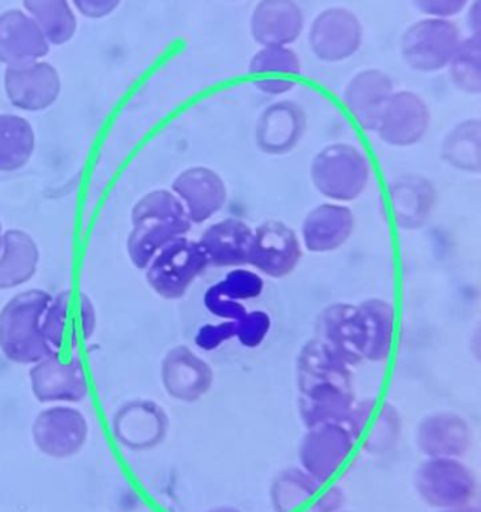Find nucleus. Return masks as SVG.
Segmentation results:
<instances>
[{
  "instance_id": "nucleus-1",
  "label": "nucleus",
  "mask_w": 481,
  "mask_h": 512,
  "mask_svg": "<svg viewBox=\"0 0 481 512\" xmlns=\"http://www.w3.org/2000/svg\"><path fill=\"white\" fill-rule=\"evenodd\" d=\"M297 408L306 429L347 424L356 405L353 367L318 339L302 346L296 360Z\"/></svg>"
},
{
  "instance_id": "nucleus-2",
  "label": "nucleus",
  "mask_w": 481,
  "mask_h": 512,
  "mask_svg": "<svg viewBox=\"0 0 481 512\" xmlns=\"http://www.w3.org/2000/svg\"><path fill=\"white\" fill-rule=\"evenodd\" d=\"M131 219L128 254L132 264L140 270H146L165 246L188 236L192 228L179 198L165 189L144 195L132 209Z\"/></svg>"
},
{
  "instance_id": "nucleus-3",
  "label": "nucleus",
  "mask_w": 481,
  "mask_h": 512,
  "mask_svg": "<svg viewBox=\"0 0 481 512\" xmlns=\"http://www.w3.org/2000/svg\"><path fill=\"white\" fill-rule=\"evenodd\" d=\"M53 295L30 289L12 297L0 310V351L12 363L36 364L54 354L44 333Z\"/></svg>"
},
{
  "instance_id": "nucleus-4",
  "label": "nucleus",
  "mask_w": 481,
  "mask_h": 512,
  "mask_svg": "<svg viewBox=\"0 0 481 512\" xmlns=\"http://www.w3.org/2000/svg\"><path fill=\"white\" fill-rule=\"evenodd\" d=\"M371 179V162L366 153L354 144H329L311 162L312 185L332 203L359 200Z\"/></svg>"
},
{
  "instance_id": "nucleus-5",
  "label": "nucleus",
  "mask_w": 481,
  "mask_h": 512,
  "mask_svg": "<svg viewBox=\"0 0 481 512\" xmlns=\"http://www.w3.org/2000/svg\"><path fill=\"white\" fill-rule=\"evenodd\" d=\"M413 486L423 504L437 511L476 504L479 478L462 459H425L414 472Z\"/></svg>"
},
{
  "instance_id": "nucleus-6",
  "label": "nucleus",
  "mask_w": 481,
  "mask_h": 512,
  "mask_svg": "<svg viewBox=\"0 0 481 512\" xmlns=\"http://www.w3.org/2000/svg\"><path fill=\"white\" fill-rule=\"evenodd\" d=\"M462 39L461 27L455 21L423 17L404 30L399 53L411 71L438 74L447 68Z\"/></svg>"
},
{
  "instance_id": "nucleus-7",
  "label": "nucleus",
  "mask_w": 481,
  "mask_h": 512,
  "mask_svg": "<svg viewBox=\"0 0 481 512\" xmlns=\"http://www.w3.org/2000/svg\"><path fill=\"white\" fill-rule=\"evenodd\" d=\"M357 450L356 439L347 424H321L306 430L300 439L297 459L303 471L327 486L347 469Z\"/></svg>"
},
{
  "instance_id": "nucleus-8",
  "label": "nucleus",
  "mask_w": 481,
  "mask_h": 512,
  "mask_svg": "<svg viewBox=\"0 0 481 512\" xmlns=\"http://www.w3.org/2000/svg\"><path fill=\"white\" fill-rule=\"evenodd\" d=\"M365 27L353 9L329 6L315 15L308 27V47L323 63L347 62L363 47Z\"/></svg>"
},
{
  "instance_id": "nucleus-9",
  "label": "nucleus",
  "mask_w": 481,
  "mask_h": 512,
  "mask_svg": "<svg viewBox=\"0 0 481 512\" xmlns=\"http://www.w3.org/2000/svg\"><path fill=\"white\" fill-rule=\"evenodd\" d=\"M207 267L209 259L200 243L180 237L152 259L146 268L147 282L159 297L179 300L206 273Z\"/></svg>"
},
{
  "instance_id": "nucleus-10",
  "label": "nucleus",
  "mask_w": 481,
  "mask_h": 512,
  "mask_svg": "<svg viewBox=\"0 0 481 512\" xmlns=\"http://www.w3.org/2000/svg\"><path fill=\"white\" fill-rule=\"evenodd\" d=\"M89 436V420L72 405H50L32 423L33 445L39 453L54 460L78 456Z\"/></svg>"
},
{
  "instance_id": "nucleus-11",
  "label": "nucleus",
  "mask_w": 481,
  "mask_h": 512,
  "mask_svg": "<svg viewBox=\"0 0 481 512\" xmlns=\"http://www.w3.org/2000/svg\"><path fill=\"white\" fill-rule=\"evenodd\" d=\"M29 378L33 396L44 405H77L89 396V379L77 355L54 352L33 364Z\"/></svg>"
},
{
  "instance_id": "nucleus-12",
  "label": "nucleus",
  "mask_w": 481,
  "mask_h": 512,
  "mask_svg": "<svg viewBox=\"0 0 481 512\" xmlns=\"http://www.w3.org/2000/svg\"><path fill=\"white\" fill-rule=\"evenodd\" d=\"M170 417L159 403L135 399L117 409L111 418L114 442L129 453H147L167 439Z\"/></svg>"
},
{
  "instance_id": "nucleus-13",
  "label": "nucleus",
  "mask_w": 481,
  "mask_h": 512,
  "mask_svg": "<svg viewBox=\"0 0 481 512\" xmlns=\"http://www.w3.org/2000/svg\"><path fill=\"white\" fill-rule=\"evenodd\" d=\"M428 102L413 90H395L384 105L375 134L387 146L407 149L416 146L431 128Z\"/></svg>"
},
{
  "instance_id": "nucleus-14",
  "label": "nucleus",
  "mask_w": 481,
  "mask_h": 512,
  "mask_svg": "<svg viewBox=\"0 0 481 512\" xmlns=\"http://www.w3.org/2000/svg\"><path fill=\"white\" fill-rule=\"evenodd\" d=\"M96 312L86 294L62 291L51 298L44 319V333L54 352L71 351L95 333Z\"/></svg>"
},
{
  "instance_id": "nucleus-15",
  "label": "nucleus",
  "mask_w": 481,
  "mask_h": 512,
  "mask_svg": "<svg viewBox=\"0 0 481 512\" xmlns=\"http://www.w3.org/2000/svg\"><path fill=\"white\" fill-rule=\"evenodd\" d=\"M347 427L357 447L372 456L392 453L401 444L404 421L401 412L390 402L377 399L357 400L348 417Z\"/></svg>"
},
{
  "instance_id": "nucleus-16",
  "label": "nucleus",
  "mask_w": 481,
  "mask_h": 512,
  "mask_svg": "<svg viewBox=\"0 0 481 512\" xmlns=\"http://www.w3.org/2000/svg\"><path fill=\"white\" fill-rule=\"evenodd\" d=\"M303 246L296 231L282 221H266L254 230L249 265L272 279L290 276L302 261Z\"/></svg>"
},
{
  "instance_id": "nucleus-17",
  "label": "nucleus",
  "mask_w": 481,
  "mask_h": 512,
  "mask_svg": "<svg viewBox=\"0 0 481 512\" xmlns=\"http://www.w3.org/2000/svg\"><path fill=\"white\" fill-rule=\"evenodd\" d=\"M62 90L59 72L51 63H24L6 66L5 92L18 110L38 113L47 110L59 99Z\"/></svg>"
},
{
  "instance_id": "nucleus-18",
  "label": "nucleus",
  "mask_w": 481,
  "mask_h": 512,
  "mask_svg": "<svg viewBox=\"0 0 481 512\" xmlns=\"http://www.w3.org/2000/svg\"><path fill=\"white\" fill-rule=\"evenodd\" d=\"M414 439L425 459H464L473 448L474 432L462 415L440 411L417 424Z\"/></svg>"
},
{
  "instance_id": "nucleus-19",
  "label": "nucleus",
  "mask_w": 481,
  "mask_h": 512,
  "mask_svg": "<svg viewBox=\"0 0 481 512\" xmlns=\"http://www.w3.org/2000/svg\"><path fill=\"white\" fill-rule=\"evenodd\" d=\"M305 29V11L297 0H258L249 18V32L261 47H291Z\"/></svg>"
},
{
  "instance_id": "nucleus-20",
  "label": "nucleus",
  "mask_w": 481,
  "mask_h": 512,
  "mask_svg": "<svg viewBox=\"0 0 481 512\" xmlns=\"http://www.w3.org/2000/svg\"><path fill=\"white\" fill-rule=\"evenodd\" d=\"M161 379L171 399L195 403L212 388L213 370L188 346H176L162 360Z\"/></svg>"
},
{
  "instance_id": "nucleus-21",
  "label": "nucleus",
  "mask_w": 481,
  "mask_h": 512,
  "mask_svg": "<svg viewBox=\"0 0 481 512\" xmlns=\"http://www.w3.org/2000/svg\"><path fill=\"white\" fill-rule=\"evenodd\" d=\"M395 92V81L380 68H366L354 74L342 92V102L354 122L374 132L384 105Z\"/></svg>"
},
{
  "instance_id": "nucleus-22",
  "label": "nucleus",
  "mask_w": 481,
  "mask_h": 512,
  "mask_svg": "<svg viewBox=\"0 0 481 512\" xmlns=\"http://www.w3.org/2000/svg\"><path fill=\"white\" fill-rule=\"evenodd\" d=\"M171 192L185 207L192 224H204L221 212L227 203L224 180L207 167H192L180 173L171 185Z\"/></svg>"
},
{
  "instance_id": "nucleus-23",
  "label": "nucleus",
  "mask_w": 481,
  "mask_h": 512,
  "mask_svg": "<svg viewBox=\"0 0 481 512\" xmlns=\"http://www.w3.org/2000/svg\"><path fill=\"white\" fill-rule=\"evenodd\" d=\"M356 227L353 210L345 204L323 203L306 215L302 225V246L312 254H330L351 239Z\"/></svg>"
},
{
  "instance_id": "nucleus-24",
  "label": "nucleus",
  "mask_w": 481,
  "mask_h": 512,
  "mask_svg": "<svg viewBox=\"0 0 481 512\" xmlns=\"http://www.w3.org/2000/svg\"><path fill=\"white\" fill-rule=\"evenodd\" d=\"M248 71L255 89L264 95L282 96L296 89L303 65L293 47L269 45L255 51L249 60Z\"/></svg>"
},
{
  "instance_id": "nucleus-25",
  "label": "nucleus",
  "mask_w": 481,
  "mask_h": 512,
  "mask_svg": "<svg viewBox=\"0 0 481 512\" xmlns=\"http://www.w3.org/2000/svg\"><path fill=\"white\" fill-rule=\"evenodd\" d=\"M50 42L26 11L0 15V63L6 66L38 62L50 53Z\"/></svg>"
},
{
  "instance_id": "nucleus-26",
  "label": "nucleus",
  "mask_w": 481,
  "mask_h": 512,
  "mask_svg": "<svg viewBox=\"0 0 481 512\" xmlns=\"http://www.w3.org/2000/svg\"><path fill=\"white\" fill-rule=\"evenodd\" d=\"M306 113L302 105L284 99L273 102L261 113L257 123V144L270 155L291 152L306 131Z\"/></svg>"
},
{
  "instance_id": "nucleus-27",
  "label": "nucleus",
  "mask_w": 481,
  "mask_h": 512,
  "mask_svg": "<svg viewBox=\"0 0 481 512\" xmlns=\"http://www.w3.org/2000/svg\"><path fill=\"white\" fill-rule=\"evenodd\" d=\"M317 337L350 367L363 363L357 304L333 303L318 315Z\"/></svg>"
},
{
  "instance_id": "nucleus-28",
  "label": "nucleus",
  "mask_w": 481,
  "mask_h": 512,
  "mask_svg": "<svg viewBox=\"0 0 481 512\" xmlns=\"http://www.w3.org/2000/svg\"><path fill=\"white\" fill-rule=\"evenodd\" d=\"M254 230L240 219H224L210 225L200 239V246L216 268H240L249 265Z\"/></svg>"
},
{
  "instance_id": "nucleus-29",
  "label": "nucleus",
  "mask_w": 481,
  "mask_h": 512,
  "mask_svg": "<svg viewBox=\"0 0 481 512\" xmlns=\"http://www.w3.org/2000/svg\"><path fill=\"white\" fill-rule=\"evenodd\" d=\"M363 361L386 363L395 342L396 313L390 301L366 298L357 304Z\"/></svg>"
},
{
  "instance_id": "nucleus-30",
  "label": "nucleus",
  "mask_w": 481,
  "mask_h": 512,
  "mask_svg": "<svg viewBox=\"0 0 481 512\" xmlns=\"http://www.w3.org/2000/svg\"><path fill=\"white\" fill-rule=\"evenodd\" d=\"M39 249L35 240L21 230L3 233L0 246V289L24 285L35 276Z\"/></svg>"
},
{
  "instance_id": "nucleus-31",
  "label": "nucleus",
  "mask_w": 481,
  "mask_h": 512,
  "mask_svg": "<svg viewBox=\"0 0 481 512\" xmlns=\"http://www.w3.org/2000/svg\"><path fill=\"white\" fill-rule=\"evenodd\" d=\"M323 487L300 466L282 469L270 483V507L273 512H308Z\"/></svg>"
},
{
  "instance_id": "nucleus-32",
  "label": "nucleus",
  "mask_w": 481,
  "mask_h": 512,
  "mask_svg": "<svg viewBox=\"0 0 481 512\" xmlns=\"http://www.w3.org/2000/svg\"><path fill=\"white\" fill-rule=\"evenodd\" d=\"M23 5L50 45L66 44L77 33V14L71 0H23Z\"/></svg>"
},
{
  "instance_id": "nucleus-33",
  "label": "nucleus",
  "mask_w": 481,
  "mask_h": 512,
  "mask_svg": "<svg viewBox=\"0 0 481 512\" xmlns=\"http://www.w3.org/2000/svg\"><path fill=\"white\" fill-rule=\"evenodd\" d=\"M35 131L24 117L0 114V171L20 170L32 158Z\"/></svg>"
},
{
  "instance_id": "nucleus-34",
  "label": "nucleus",
  "mask_w": 481,
  "mask_h": 512,
  "mask_svg": "<svg viewBox=\"0 0 481 512\" xmlns=\"http://www.w3.org/2000/svg\"><path fill=\"white\" fill-rule=\"evenodd\" d=\"M441 155L447 164L465 173L477 174L481 168V123L467 119L453 126L441 146Z\"/></svg>"
},
{
  "instance_id": "nucleus-35",
  "label": "nucleus",
  "mask_w": 481,
  "mask_h": 512,
  "mask_svg": "<svg viewBox=\"0 0 481 512\" xmlns=\"http://www.w3.org/2000/svg\"><path fill=\"white\" fill-rule=\"evenodd\" d=\"M450 81L459 92L479 96L481 93V36L468 35L447 65Z\"/></svg>"
},
{
  "instance_id": "nucleus-36",
  "label": "nucleus",
  "mask_w": 481,
  "mask_h": 512,
  "mask_svg": "<svg viewBox=\"0 0 481 512\" xmlns=\"http://www.w3.org/2000/svg\"><path fill=\"white\" fill-rule=\"evenodd\" d=\"M393 212L399 225L405 228L419 227L434 206V189L422 180L417 183L392 185Z\"/></svg>"
},
{
  "instance_id": "nucleus-37",
  "label": "nucleus",
  "mask_w": 481,
  "mask_h": 512,
  "mask_svg": "<svg viewBox=\"0 0 481 512\" xmlns=\"http://www.w3.org/2000/svg\"><path fill=\"white\" fill-rule=\"evenodd\" d=\"M215 285L224 297L240 303L261 297L266 288V282L258 271L243 267L228 271L227 276Z\"/></svg>"
},
{
  "instance_id": "nucleus-38",
  "label": "nucleus",
  "mask_w": 481,
  "mask_h": 512,
  "mask_svg": "<svg viewBox=\"0 0 481 512\" xmlns=\"http://www.w3.org/2000/svg\"><path fill=\"white\" fill-rule=\"evenodd\" d=\"M272 330V316L266 310H248L240 321H237L236 339L240 345L255 349L263 345Z\"/></svg>"
},
{
  "instance_id": "nucleus-39",
  "label": "nucleus",
  "mask_w": 481,
  "mask_h": 512,
  "mask_svg": "<svg viewBox=\"0 0 481 512\" xmlns=\"http://www.w3.org/2000/svg\"><path fill=\"white\" fill-rule=\"evenodd\" d=\"M237 321H222L219 324H206L198 328L195 334V345L201 351L212 352L221 348L224 343L236 339Z\"/></svg>"
},
{
  "instance_id": "nucleus-40",
  "label": "nucleus",
  "mask_w": 481,
  "mask_h": 512,
  "mask_svg": "<svg viewBox=\"0 0 481 512\" xmlns=\"http://www.w3.org/2000/svg\"><path fill=\"white\" fill-rule=\"evenodd\" d=\"M203 303L207 312L212 313L216 318L224 319V321H240L248 313L245 304L224 297L216 285L210 286L204 292Z\"/></svg>"
},
{
  "instance_id": "nucleus-41",
  "label": "nucleus",
  "mask_w": 481,
  "mask_h": 512,
  "mask_svg": "<svg viewBox=\"0 0 481 512\" xmlns=\"http://www.w3.org/2000/svg\"><path fill=\"white\" fill-rule=\"evenodd\" d=\"M411 3L423 17L453 20L464 14L471 0H411Z\"/></svg>"
},
{
  "instance_id": "nucleus-42",
  "label": "nucleus",
  "mask_w": 481,
  "mask_h": 512,
  "mask_svg": "<svg viewBox=\"0 0 481 512\" xmlns=\"http://www.w3.org/2000/svg\"><path fill=\"white\" fill-rule=\"evenodd\" d=\"M347 493L336 484H327L318 493L308 512H344L347 507Z\"/></svg>"
},
{
  "instance_id": "nucleus-43",
  "label": "nucleus",
  "mask_w": 481,
  "mask_h": 512,
  "mask_svg": "<svg viewBox=\"0 0 481 512\" xmlns=\"http://www.w3.org/2000/svg\"><path fill=\"white\" fill-rule=\"evenodd\" d=\"M75 11L90 20H101L119 8L122 0H71Z\"/></svg>"
},
{
  "instance_id": "nucleus-44",
  "label": "nucleus",
  "mask_w": 481,
  "mask_h": 512,
  "mask_svg": "<svg viewBox=\"0 0 481 512\" xmlns=\"http://www.w3.org/2000/svg\"><path fill=\"white\" fill-rule=\"evenodd\" d=\"M465 24L473 36H481V0H471L465 9Z\"/></svg>"
},
{
  "instance_id": "nucleus-45",
  "label": "nucleus",
  "mask_w": 481,
  "mask_h": 512,
  "mask_svg": "<svg viewBox=\"0 0 481 512\" xmlns=\"http://www.w3.org/2000/svg\"><path fill=\"white\" fill-rule=\"evenodd\" d=\"M206 512H243L240 508L234 505H216V507L209 508Z\"/></svg>"
},
{
  "instance_id": "nucleus-46",
  "label": "nucleus",
  "mask_w": 481,
  "mask_h": 512,
  "mask_svg": "<svg viewBox=\"0 0 481 512\" xmlns=\"http://www.w3.org/2000/svg\"><path fill=\"white\" fill-rule=\"evenodd\" d=\"M438 512H481L479 505L471 504L467 507L453 508V510H444Z\"/></svg>"
},
{
  "instance_id": "nucleus-47",
  "label": "nucleus",
  "mask_w": 481,
  "mask_h": 512,
  "mask_svg": "<svg viewBox=\"0 0 481 512\" xmlns=\"http://www.w3.org/2000/svg\"><path fill=\"white\" fill-rule=\"evenodd\" d=\"M2 240H3V230H2V224H0V246H2Z\"/></svg>"
},
{
  "instance_id": "nucleus-48",
  "label": "nucleus",
  "mask_w": 481,
  "mask_h": 512,
  "mask_svg": "<svg viewBox=\"0 0 481 512\" xmlns=\"http://www.w3.org/2000/svg\"><path fill=\"white\" fill-rule=\"evenodd\" d=\"M225 2H240V0H225Z\"/></svg>"
},
{
  "instance_id": "nucleus-49",
  "label": "nucleus",
  "mask_w": 481,
  "mask_h": 512,
  "mask_svg": "<svg viewBox=\"0 0 481 512\" xmlns=\"http://www.w3.org/2000/svg\"><path fill=\"white\" fill-rule=\"evenodd\" d=\"M344 512H348V511H344Z\"/></svg>"
}]
</instances>
